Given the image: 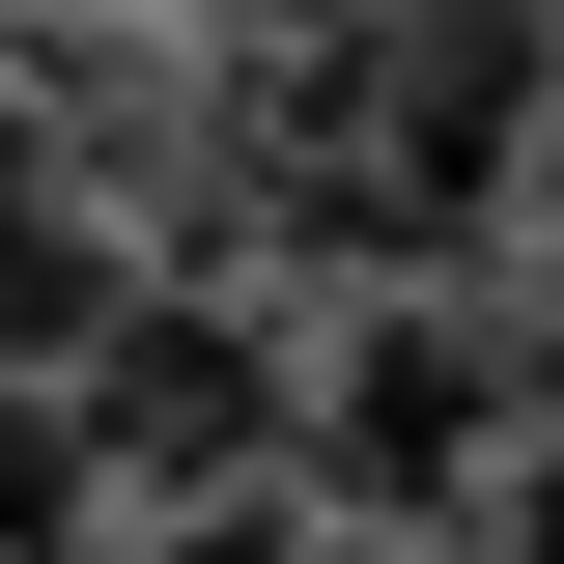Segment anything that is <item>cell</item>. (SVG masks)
<instances>
[{
    "label": "cell",
    "instance_id": "1",
    "mask_svg": "<svg viewBox=\"0 0 564 564\" xmlns=\"http://www.w3.org/2000/svg\"><path fill=\"white\" fill-rule=\"evenodd\" d=\"M536 141H564V29H282L254 57V170L339 254H480L508 198H536Z\"/></svg>",
    "mask_w": 564,
    "mask_h": 564
},
{
    "label": "cell",
    "instance_id": "2",
    "mask_svg": "<svg viewBox=\"0 0 564 564\" xmlns=\"http://www.w3.org/2000/svg\"><path fill=\"white\" fill-rule=\"evenodd\" d=\"M57 423H85V480L141 508V536H198V508H311L282 452H311V367L226 311V282H141L113 339L57 367Z\"/></svg>",
    "mask_w": 564,
    "mask_h": 564
},
{
    "label": "cell",
    "instance_id": "3",
    "mask_svg": "<svg viewBox=\"0 0 564 564\" xmlns=\"http://www.w3.org/2000/svg\"><path fill=\"white\" fill-rule=\"evenodd\" d=\"M282 480L339 508V536H423V564H452V508L508 480V339L452 311V282H367L339 339H311V452H282Z\"/></svg>",
    "mask_w": 564,
    "mask_h": 564
},
{
    "label": "cell",
    "instance_id": "4",
    "mask_svg": "<svg viewBox=\"0 0 564 564\" xmlns=\"http://www.w3.org/2000/svg\"><path fill=\"white\" fill-rule=\"evenodd\" d=\"M141 282H113V226H85V170H57V113L0 85V395H57L85 339H113Z\"/></svg>",
    "mask_w": 564,
    "mask_h": 564
},
{
    "label": "cell",
    "instance_id": "5",
    "mask_svg": "<svg viewBox=\"0 0 564 564\" xmlns=\"http://www.w3.org/2000/svg\"><path fill=\"white\" fill-rule=\"evenodd\" d=\"M113 536V480H85V423L57 395H0V564H85Z\"/></svg>",
    "mask_w": 564,
    "mask_h": 564
},
{
    "label": "cell",
    "instance_id": "6",
    "mask_svg": "<svg viewBox=\"0 0 564 564\" xmlns=\"http://www.w3.org/2000/svg\"><path fill=\"white\" fill-rule=\"evenodd\" d=\"M452 564H564V452H508V480L452 508Z\"/></svg>",
    "mask_w": 564,
    "mask_h": 564
},
{
    "label": "cell",
    "instance_id": "7",
    "mask_svg": "<svg viewBox=\"0 0 564 564\" xmlns=\"http://www.w3.org/2000/svg\"><path fill=\"white\" fill-rule=\"evenodd\" d=\"M536 226H564V141H536Z\"/></svg>",
    "mask_w": 564,
    "mask_h": 564
}]
</instances>
